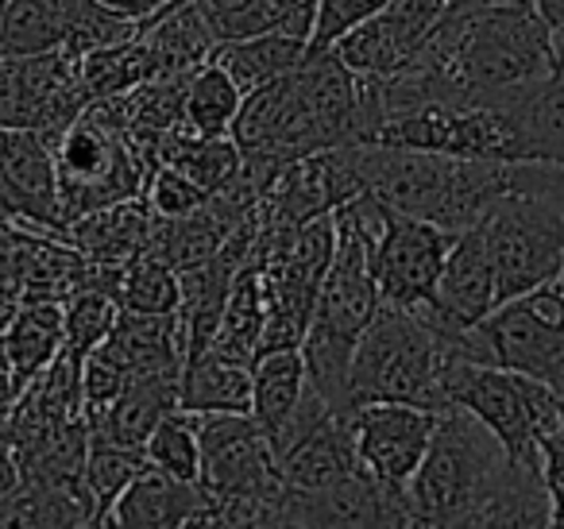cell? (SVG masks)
<instances>
[{
	"instance_id": "cell-37",
	"label": "cell",
	"mask_w": 564,
	"mask_h": 529,
	"mask_svg": "<svg viewBox=\"0 0 564 529\" xmlns=\"http://www.w3.org/2000/svg\"><path fill=\"white\" fill-rule=\"evenodd\" d=\"M317 4H322V0H271L274 28H282V32H291V35H299V40L310 43V35H314V20H317Z\"/></svg>"
},
{
	"instance_id": "cell-25",
	"label": "cell",
	"mask_w": 564,
	"mask_h": 529,
	"mask_svg": "<svg viewBox=\"0 0 564 529\" xmlns=\"http://www.w3.org/2000/svg\"><path fill=\"white\" fill-rule=\"evenodd\" d=\"M159 163L178 166V171L189 174L209 197L232 186L243 171V155L232 136H194V132H186V128H178V132L159 148Z\"/></svg>"
},
{
	"instance_id": "cell-17",
	"label": "cell",
	"mask_w": 564,
	"mask_h": 529,
	"mask_svg": "<svg viewBox=\"0 0 564 529\" xmlns=\"http://www.w3.org/2000/svg\"><path fill=\"white\" fill-rule=\"evenodd\" d=\"M101 348L128 371V382L155 371H182L186 364V325L182 313H135L120 310L112 333L101 341Z\"/></svg>"
},
{
	"instance_id": "cell-26",
	"label": "cell",
	"mask_w": 564,
	"mask_h": 529,
	"mask_svg": "<svg viewBox=\"0 0 564 529\" xmlns=\"http://www.w3.org/2000/svg\"><path fill=\"white\" fill-rule=\"evenodd\" d=\"M66 35V0H0V55L63 51Z\"/></svg>"
},
{
	"instance_id": "cell-2",
	"label": "cell",
	"mask_w": 564,
	"mask_h": 529,
	"mask_svg": "<svg viewBox=\"0 0 564 529\" xmlns=\"http://www.w3.org/2000/svg\"><path fill=\"white\" fill-rule=\"evenodd\" d=\"M414 63L437 74L448 101H484L502 109L533 82L561 71L553 32L530 0H484L453 9Z\"/></svg>"
},
{
	"instance_id": "cell-22",
	"label": "cell",
	"mask_w": 564,
	"mask_h": 529,
	"mask_svg": "<svg viewBox=\"0 0 564 529\" xmlns=\"http://www.w3.org/2000/svg\"><path fill=\"white\" fill-rule=\"evenodd\" d=\"M306 356L302 348H271L251 359V418L274 436L294 418L302 395H306Z\"/></svg>"
},
{
	"instance_id": "cell-15",
	"label": "cell",
	"mask_w": 564,
	"mask_h": 529,
	"mask_svg": "<svg viewBox=\"0 0 564 529\" xmlns=\"http://www.w3.org/2000/svg\"><path fill=\"white\" fill-rule=\"evenodd\" d=\"M105 526H132V529L217 526V503H213V495L197 479H178V475H166L148 464L117 495Z\"/></svg>"
},
{
	"instance_id": "cell-10",
	"label": "cell",
	"mask_w": 564,
	"mask_h": 529,
	"mask_svg": "<svg viewBox=\"0 0 564 529\" xmlns=\"http://www.w3.org/2000/svg\"><path fill=\"white\" fill-rule=\"evenodd\" d=\"M202 483L213 503L225 498H282L279 452L251 413H197Z\"/></svg>"
},
{
	"instance_id": "cell-27",
	"label": "cell",
	"mask_w": 564,
	"mask_h": 529,
	"mask_svg": "<svg viewBox=\"0 0 564 529\" xmlns=\"http://www.w3.org/2000/svg\"><path fill=\"white\" fill-rule=\"evenodd\" d=\"M243 105V89L220 63H202L186 78L182 94V125L194 136H232L236 112Z\"/></svg>"
},
{
	"instance_id": "cell-32",
	"label": "cell",
	"mask_w": 564,
	"mask_h": 529,
	"mask_svg": "<svg viewBox=\"0 0 564 529\" xmlns=\"http://www.w3.org/2000/svg\"><path fill=\"white\" fill-rule=\"evenodd\" d=\"M143 202H148V209L155 213L159 220H178V217H189V213L202 209V205L209 202V194H205L189 174H182L178 166L159 163L148 179Z\"/></svg>"
},
{
	"instance_id": "cell-30",
	"label": "cell",
	"mask_w": 564,
	"mask_h": 529,
	"mask_svg": "<svg viewBox=\"0 0 564 529\" xmlns=\"http://www.w3.org/2000/svg\"><path fill=\"white\" fill-rule=\"evenodd\" d=\"M143 456L151 467L178 479H197L202 475V436H197V413L189 410H171L151 436L143 441Z\"/></svg>"
},
{
	"instance_id": "cell-11",
	"label": "cell",
	"mask_w": 564,
	"mask_h": 529,
	"mask_svg": "<svg viewBox=\"0 0 564 529\" xmlns=\"http://www.w3.org/2000/svg\"><path fill=\"white\" fill-rule=\"evenodd\" d=\"M82 109L86 97L74 55H0V128H32L58 143Z\"/></svg>"
},
{
	"instance_id": "cell-24",
	"label": "cell",
	"mask_w": 564,
	"mask_h": 529,
	"mask_svg": "<svg viewBox=\"0 0 564 529\" xmlns=\"http://www.w3.org/2000/svg\"><path fill=\"white\" fill-rule=\"evenodd\" d=\"M310 55V43L299 40V35L282 32V28H267L259 35H248V40H232V43H217L213 51V63H220L232 82L251 94L259 86H271L282 74H291L302 58Z\"/></svg>"
},
{
	"instance_id": "cell-39",
	"label": "cell",
	"mask_w": 564,
	"mask_h": 529,
	"mask_svg": "<svg viewBox=\"0 0 564 529\" xmlns=\"http://www.w3.org/2000/svg\"><path fill=\"white\" fill-rule=\"evenodd\" d=\"M549 32H564V0H530Z\"/></svg>"
},
{
	"instance_id": "cell-3",
	"label": "cell",
	"mask_w": 564,
	"mask_h": 529,
	"mask_svg": "<svg viewBox=\"0 0 564 529\" xmlns=\"http://www.w3.org/2000/svg\"><path fill=\"white\" fill-rule=\"evenodd\" d=\"M333 217H337V251H333L329 271L317 287L302 356H306L310 387L322 390L337 410H352L348 364H352L364 328L383 305L376 274H371V244L379 236L383 213H379L376 197L360 194L340 209H333Z\"/></svg>"
},
{
	"instance_id": "cell-5",
	"label": "cell",
	"mask_w": 564,
	"mask_h": 529,
	"mask_svg": "<svg viewBox=\"0 0 564 529\" xmlns=\"http://www.w3.org/2000/svg\"><path fill=\"white\" fill-rule=\"evenodd\" d=\"M499 282V302L561 279L564 267V166L514 163L510 186L476 220Z\"/></svg>"
},
{
	"instance_id": "cell-9",
	"label": "cell",
	"mask_w": 564,
	"mask_h": 529,
	"mask_svg": "<svg viewBox=\"0 0 564 529\" xmlns=\"http://www.w3.org/2000/svg\"><path fill=\"white\" fill-rule=\"evenodd\" d=\"M379 202V197H376ZM379 236L371 244V274L383 305L425 310L437 298V279L456 233L433 220L410 217L379 202Z\"/></svg>"
},
{
	"instance_id": "cell-16",
	"label": "cell",
	"mask_w": 564,
	"mask_h": 529,
	"mask_svg": "<svg viewBox=\"0 0 564 529\" xmlns=\"http://www.w3.org/2000/svg\"><path fill=\"white\" fill-rule=\"evenodd\" d=\"M279 472L286 490H322L345 475L364 472L352 441V410H337L317 421L310 433L279 452Z\"/></svg>"
},
{
	"instance_id": "cell-18",
	"label": "cell",
	"mask_w": 564,
	"mask_h": 529,
	"mask_svg": "<svg viewBox=\"0 0 564 529\" xmlns=\"http://www.w3.org/2000/svg\"><path fill=\"white\" fill-rule=\"evenodd\" d=\"M151 233H155V213L148 209L143 197H124V202L101 205L66 225V240L101 267H124L140 251L151 248Z\"/></svg>"
},
{
	"instance_id": "cell-28",
	"label": "cell",
	"mask_w": 564,
	"mask_h": 529,
	"mask_svg": "<svg viewBox=\"0 0 564 529\" xmlns=\"http://www.w3.org/2000/svg\"><path fill=\"white\" fill-rule=\"evenodd\" d=\"M182 305V274L155 248L128 259L120 271V310L135 313H171Z\"/></svg>"
},
{
	"instance_id": "cell-7",
	"label": "cell",
	"mask_w": 564,
	"mask_h": 529,
	"mask_svg": "<svg viewBox=\"0 0 564 529\" xmlns=\"http://www.w3.org/2000/svg\"><path fill=\"white\" fill-rule=\"evenodd\" d=\"M441 348L522 371L564 398V282H541L499 302L479 325L441 341Z\"/></svg>"
},
{
	"instance_id": "cell-40",
	"label": "cell",
	"mask_w": 564,
	"mask_h": 529,
	"mask_svg": "<svg viewBox=\"0 0 564 529\" xmlns=\"http://www.w3.org/2000/svg\"><path fill=\"white\" fill-rule=\"evenodd\" d=\"M12 406V395H9V375H4V359H0V421H4V413H9Z\"/></svg>"
},
{
	"instance_id": "cell-14",
	"label": "cell",
	"mask_w": 564,
	"mask_h": 529,
	"mask_svg": "<svg viewBox=\"0 0 564 529\" xmlns=\"http://www.w3.org/2000/svg\"><path fill=\"white\" fill-rule=\"evenodd\" d=\"M495 305H499V282H495L491 251H487L479 225H468L456 233L453 248H448L433 305L417 313L437 328V336H453L479 325Z\"/></svg>"
},
{
	"instance_id": "cell-34",
	"label": "cell",
	"mask_w": 564,
	"mask_h": 529,
	"mask_svg": "<svg viewBox=\"0 0 564 529\" xmlns=\"http://www.w3.org/2000/svg\"><path fill=\"white\" fill-rule=\"evenodd\" d=\"M387 4H391V0H322V4H317L314 35H310V51H329L333 43L345 40L352 28L368 24Z\"/></svg>"
},
{
	"instance_id": "cell-23",
	"label": "cell",
	"mask_w": 564,
	"mask_h": 529,
	"mask_svg": "<svg viewBox=\"0 0 564 529\" xmlns=\"http://www.w3.org/2000/svg\"><path fill=\"white\" fill-rule=\"evenodd\" d=\"M182 410L251 413V364L205 348L182 364Z\"/></svg>"
},
{
	"instance_id": "cell-21",
	"label": "cell",
	"mask_w": 564,
	"mask_h": 529,
	"mask_svg": "<svg viewBox=\"0 0 564 529\" xmlns=\"http://www.w3.org/2000/svg\"><path fill=\"white\" fill-rule=\"evenodd\" d=\"M140 40L151 55L155 78H189L217 51V40H213V32L205 28V20L197 17V9L189 0L143 20Z\"/></svg>"
},
{
	"instance_id": "cell-20",
	"label": "cell",
	"mask_w": 564,
	"mask_h": 529,
	"mask_svg": "<svg viewBox=\"0 0 564 529\" xmlns=\"http://www.w3.org/2000/svg\"><path fill=\"white\" fill-rule=\"evenodd\" d=\"M182 406V371H155L140 375L124 387V395L109 406L97 421H86L89 433L105 436V441L128 444V449H143L151 429L166 418L171 410Z\"/></svg>"
},
{
	"instance_id": "cell-12",
	"label": "cell",
	"mask_w": 564,
	"mask_h": 529,
	"mask_svg": "<svg viewBox=\"0 0 564 529\" xmlns=\"http://www.w3.org/2000/svg\"><path fill=\"white\" fill-rule=\"evenodd\" d=\"M437 429V413L410 402L352 406V441L364 472L387 490H406Z\"/></svg>"
},
{
	"instance_id": "cell-36",
	"label": "cell",
	"mask_w": 564,
	"mask_h": 529,
	"mask_svg": "<svg viewBox=\"0 0 564 529\" xmlns=\"http://www.w3.org/2000/svg\"><path fill=\"white\" fill-rule=\"evenodd\" d=\"M24 279H20L17 263H12V251L9 244L0 248V333L12 325V317L20 313V305H24Z\"/></svg>"
},
{
	"instance_id": "cell-4",
	"label": "cell",
	"mask_w": 564,
	"mask_h": 529,
	"mask_svg": "<svg viewBox=\"0 0 564 529\" xmlns=\"http://www.w3.org/2000/svg\"><path fill=\"white\" fill-rule=\"evenodd\" d=\"M345 155L364 194L453 233L476 225L514 174V163L456 159L437 151L394 148V143H360V148H345Z\"/></svg>"
},
{
	"instance_id": "cell-1",
	"label": "cell",
	"mask_w": 564,
	"mask_h": 529,
	"mask_svg": "<svg viewBox=\"0 0 564 529\" xmlns=\"http://www.w3.org/2000/svg\"><path fill=\"white\" fill-rule=\"evenodd\" d=\"M410 529L553 526L541 460H510L502 441L471 413H437V429L406 483Z\"/></svg>"
},
{
	"instance_id": "cell-31",
	"label": "cell",
	"mask_w": 564,
	"mask_h": 529,
	"mask_svg": "<svg viewBox=\"0 0 564 529\" xmlns=\"http://www.w3.org/2000/svg\"><path fill=\"white\" fill-rule=\"evenodd\" d=\"M217 43L248 40L274 28L271 0H189Z\"/></svg>"
},
{
	"instance_id": "cell-41",
	"label": "cell",
	"mask_w": 564,
	"mask_h": 529,
	"mask_svg": "<svg viewBox=\"0 0 564 529\" xmlns=\"http://www.w3.org/2000/svg\"><path fill=\"white\" fill-rule=\"evenodd\" d=\"M561 282H564V267H561Z\"/></svg>"
},
{
	"instance_id": "cell-13",
	"label": "cell",
	"mask_w": 564,
	"mask_h": 529,
	"mask_svg": "<svg viewBox=\"0 0 564 529\" xmlns=\"http://www.w3.org/2000/svg\"><path fill=\"white\" fill-rule=\"evenodd\" d=\"M0 213L17 225L66 233L55 143L32 128H0Z\"/></svg>"
},
{
	"instance_id": "cell-35",
	"label": "cell",
	"mask_w": 564,
	"mask_h": 529,
	"mask_svg": "<svg viewBox=\"0 0 564 529\" xmlns=\"http://www.w3.org/2000/svg\"><path fill=\"white\" fill-rule=\"evenodd\" d=\"M538 460H541V479H545L553 526H564V418L538 441Z\"/></svg>"
},
{
	"instance_id": "cell-8",
	"label": "cell",
	"mask_w": 564,
	"mask_h": 529,
	"mask_svg": "<svg viewBox=\"0 0 564 529\" xmlns=\"http://www.w3.org/2000/svg\"><path fill=\"white\" fill-rule=\"evenodd\" d=\"M371 143L437 151L456 159H495V163H522V136L502 105L484 101H437L394 117L379 128Z\"/></svg>"
},
{
	"instance_id": "cell-6",
	"label": "cell",
	"mask_w": 564,
	"mask_h": 529,
	"mask_svg": "<svg viewBox=\"0 0 564 529\" xmlns=\"http://www.w3.org/2000/svg\"><path fill=\"white\" fill-rule=\"evenodd\" d=\"M348 398L360 402H410L448 410L441 387V336L417 310L379 305L348 364Z\"/></svg>"
},
{
	"instance_id": "cell-29",
	"label": "cell",
	"mask_w": 564,
	"mask_h": 529,
	"mask_svg": "<svg viewBox=\"0 0 564 529\" xmlns=\"http://www.w3.org/2000/svg\"><path fill=\"white\" fill-rule=\"evenodd\" d=\"M148 467V456L143 449H128V444L105 441V436L89 433V452H86V483L94 490L97 503V521L94 526H105L117 495L135 479V475Z\"/></svg>"
},
{
	"instance_id": "cell-19",
	"label": "cell",
	"mask_w": 564,
	"mask_h": 529,
	"mask_svg": "<svg viewBox=\"0 0 564 529\" xmlns=\"http://www.w3.org/2000/svg\"><path fill=\"white\" fill-rule=\"evenodd\" d=\"M63 302L55 298H28L12 325L0 333V359H4V375H9V395L12 402L32 379H40L63 352Z\"/></svg>"
},
{
	"instance_id": "cell-38",
	"label": "cell",
	"mask_w": 564,
	"mask_h": 529,
	"mask_svg": "<svg viewBox=\"0 0 564 529\" xmlns=\"http://www.w3.org/2000/svg\"><path fill=\"white\" fill-rule=\"evenodd\" d=\"M101 9L117 12V17L132 20V24H143V20L159 17V12L174 9V4H182V0H97Z\"/></svg>"
},
{
	"instance_id": "cell-33",
	"label": "cell",
	"mask_w": 564,
	"mask_h": 529,
	"mask_svg": "<svg viewBox=\"0 0 564 529\" xmlns=\"http://www.w3.org/2000/svg\"><path fill=\"white\" fill-rule=\"evenodd\" d=\"M128 387V371L120 367V359H112L109 352L97 344L86 359H82V406H86V421H97Z\"/></svg>"
}]
</instances>
